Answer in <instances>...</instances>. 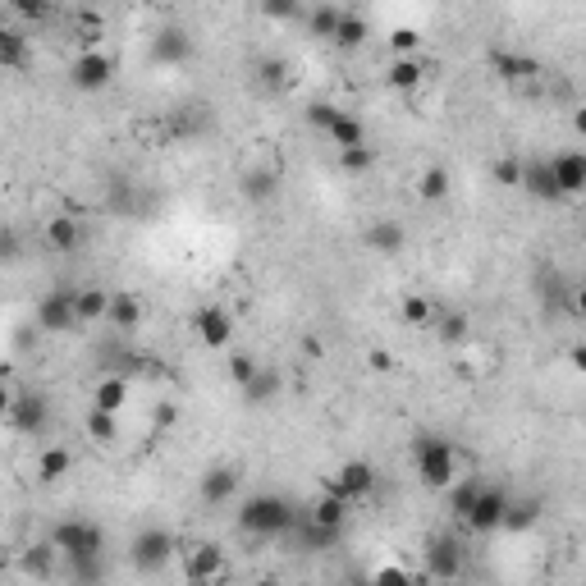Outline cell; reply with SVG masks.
<instances>
[{"instance_id":"cell-1","label":"cell","mask_w":586,"mask_h":586,"mask_svg":"<svg viewBox=\"0 0 586 586\" xmlns=\"http://www.w3.org/2000/svg\"><path fill=\"white\" fill-rule=\"evenodd\" d=\"M293 518H298V509H293L284 495H248V500L239 504V532L257 536V541L284 536L293 527Z\"/></svg>"},{"instance_id":"cell-2","label":"cell","mask_w":586,"mask_h":586,"mask_svg":"<svg viewBox=\"0 0 586 586\" xmlns=\"http://www.w3.org/2000/svg\"><path fill=\"white\" fill-rule=\"evenodd\" d=\"M413 463H417V481L426 490H445L458 477L454 440H445V435H435V431H422L413 440Z\"/></svg>"},{"instance_id":"cell-3","label":"cell","mask_w":586,"mask_h":586,"mask_svg":"<svg viewBox=\"0 0 586 586\" xmlns=\"http://www.w3.org/2000/svg\"><path fill=\"white\" fill-rule=\"evenodd\" d=\"M174 550H179V545H174V536L165 532V527H142L129 541V564L138 568V573H161L174 559Z\"/></svg>"},{"instance_id":"cell-4","label":"cell","mask_w":586,"mask_h":586,"mask_svg":"<svg viewBox=\"0 0 586 586\" xmlns=\"http://www.w3.org/2000/svg\"><path fill=\"white\" fill-rule=\"evenodd\" d=\"M321 490L335 495V500H344V504H358V500H367L371 490H376V467H371L367 458H353V463L339 467L335 477L321 481Z\"/></svg>"},{"instance_id":"cell-5","label":"cell","mask_w":586,"mask_h":586,"mask_svg":"<svg viewBox=\"0 0 586 586\" xmlns=\"http://www.w3.org/2000/svg\"><path fill=\"white\" fill-rule=\"evenodd\" d=\"M51 545L60 554H106V532L87 518H65V522H55Z\"/></svg>"},{"instance_id":"cell-6","label":"cell","mask_w":586,"mask_h":586,"mask_svg":"<svg viewBox=\"0 0 586 586\" xmlns=\"http://www.w3.org/2000/svg\"><path fill=\"white\" fill-rule=\"evenodd\" d=\"M69 83H74V92H106L110 83H115V55L106 51H83L74 55V65H69Z\"/></svg>"},{"instance_id":"cell-7","label":"cell","mask_w":586,"mask_h":586,"mask_svg":"<svg viewBox=\"0 0 586 586\" xmlns=\"http://www.w3.org/2000/svg\"><path fill=\"white\" fill-rule=\"evenodd\" d=\"M5 422H10L19 435H46V426H51V399H46L42 390L14 394V399H10V413H5Z\"/></svg>"},{"instance_id":"cell-8","label":"cell","mask_w":586,"mask_h":586,"mask_svg":"<svg viewBox=\"0 0 586 586\" xmlns=\"http://www.w3.org/2000/svg\"><path fill=\"white\" fill-rule=\"evenodd\" d=\"M74 298H78V289L42 293V303H37V330H42V335H69V330L78 326Z\"/></svg>"},{"instance_id":"cell-9","label":"cell","mask_w":586,"mask_h":586,"mask_svg":"<svg viewBox=\"0 0 586 586\" xmlns=\"http://www.w3.org/2000/svg\"><path fill=\"white\" fill-rule=\"evenodd\" d=\"M426 559V577H440V582H454V577H463V545L454 541L449 532L431 536L422 550Z\"/></svg>"},{"instance_id":"cell-10","label":"cell","mask_w":586,"mask_h":586,"mask_svg":"<svg viewBox=\"0 0 586 586\" xmlns=\"http://www.w3.org/2000/svg\"><path fill=\"white\" fill-rule=\"evenodd\" d=\"M504 504H509V495H504L500 486H481L477 500H472V509H467V518H463V527H467V532H477V536L500 532Z\"/></svg>"},{"instance_id":"cell-11","label":"cell","mask_w":586,"mask_h":586,"mask_svg":"<svg viewBox=\"0 0 586 586\" xmlns=\"http://www.w3.org/2000/svg\"><path fill=\"white\" fill-rule=\"evenodd\" d=\"M339 532H344V527H326V522H312L303 509H298V518H293V527H289L284 536L293 541V550H298V554H321V550H335Z\"/></svg>"},{"instance_id":"cell-12","label":"cell","mask_w":586,"mask_h":586,"mask_svg":"<svg viewBox=\"0 0 586 586\" xmlns=\"http://www.w3.org/2000/svg\"><path fill=\"white\" fill-rule=\"evenodd\" d=\"M193 330H197V344L202 348H229V339H234V316L225 312V307H197L193 312Z\"/></svg>"},{"instance_id":"cell-13","label":"cell","mask_w":586,"mask_h":586,"mask_svg":"<svg viewBox=\"0 0 586 586\" xmlns=\"http://www.w3.org/2000/svg\"><path fill=\"white\" fill-rule=\"evenodd\" d=\"M490 69H495V78L509 87H532V83H541V74H545L532 55H518V51H495L490 55Z\"/></svg>"},{"instance_id":"cell-14","label":"cell","mask_w":586,"mask_h":586,"mask_svg":"<svg viewBox=\"0 0 586 586\" xmlns=\"http://www.w3.org/2000/svg\"><path fill=\"white\" fill-rule=\"evenodd\" d=\"M550 174H554V184H559V197H582L586 193V156L582 152L550 156Z\"/></svg>"},{"instance_id":"cell-15","label":"cell","mask_w":586,"mask_h":586,"mask_svg":"<svg viewBox=\"0 0 586 586\" xmlns=\"http://www.w3.org/2000/svg\"><path fill=\"white\" fill-rule=\"evenodd\" d=\"M225 573V550L211 541L193 545V550L184 554V577L188 582H216V577Z\"/></svg>"},{"instance_id":"cell-16","label":"cell","mask_w":586,"mask_h":586,"mask_svg":"<svg viewBox=\"0 0 586 586\" xmlns=\"http://www.w3.org/2000/svg\"><path fill=\"white\" fill-rule=\"evenodd\" d=\"M234 490H239V472H234V467H211V472H202V481H197V495H202L207 509L229 504L234 500Z\"/></svg>"},{"instance_id":"cell-17","label":"cell","mask_w":586,"mask_h":586,"mask_svg":"<svg viewBox=\"0 0 586 586\" xmlns=\"http://www.w3.org/2000/svg\"><path fill=\"white\" fill-rule=\"evenodd\" d=\"M42 239L51 252H65V257H74L78 248H83V220L74 216H51L42 229Z\"/></svg>"},{"instance_id":"cell-18","label":"cell","mask_w":586,"mask_h":586,"mask_svg":"<svg viewBox=\"0 0 586 586\" xmlns=\"http://www.w3.org/2000/svg\"><path fill=\"white\" fill-rule=\"evenodd\" d=\"M188 55H193V37L184 28H161L152 37V60L156 65H184Z\"/></svg>"},{"instance_id":"cell-19","label":"cell","mask_w":586,"mask_h":586,"mask_svg":"<svg viewBox=\"0 0 586 586\" xmlns=\"http://www.w3.org/2000/svg\"><path fill=\"white\" fill-rule=\"evenodd\" d=\"M518 188L532 197V202H564V197H559V184H554V174H550V161L522 165V184Z\"/></svg>"},{"instance_id":"cell-20","label":"cell","mask_w":586,"mask_h":586,"mask_svg":"<svg viewBox=\"0 0 586 586\" xmlns=\"http://www.w3.org/2000/svg\"><path fill=\"white\" fill-rule=\"evenodd\" d=\"M362 239H367V248L380 252V257H399L403 243H408V234H403L399 220H371Z\"/></svg>"},{"instance_id":"cell-21","label":"cell","mask_w":586,"mask_h":586,"mask_svg":"<svg viewBox=\"0 0 586 586\" xmlns=\"http://www.w3.org/2000/svg\"><path fill=\"white\" fill-rule=\"evenodd\" d=\"M280 390H284V376L275 367H257V376L243 385V399L252 403V408H271L275 399H280Z\"/></svg>"},{"instance_id":"cell-22","label":"cell","mask_w":586,"mask_h":586,"mask_svg":"<svg viewBox=\"0 0 586 586\" xmlns=\"http://www.w3.org/2000/svg\"><path fill=\"white\" fill-rule=\"evenodd\" d=\"M69 472H74V454H69L65 445H46L42 454H37V481H42V486L65 481Z\"/></svg>"},{"instance_id":"cell-23","label":"cell","mask_w":586,"mask_h":586,"mask_svg":"<svg viewBox=\"0 0 586 586\" xmlns=\"http://www.w3.org/2000/svg\"><path fill=\"white\" fill-rule=\"evenodd\" d=\"M385 83L394 87V92H417V87L426 83V65L417 60V55H394L390 74H385Z\"/></svg>"},{"instance_id":"cell-24","label":"cell","mask_w":586,"mask_h":586,"mask_svg":"<svg viewBox=\"0 0 586 586\" xmlns=\"http://www.w3.org/2000/svg\"><path fill=\"white\" fill-rule=\"evenodd\" d=\"M541 522V500H509L504 504V518H500V532H532Z\"/></svg>"},{"instance_id":"cell-25","label":"cell","mask_w":586,"mask_h":586,"mask_svg":"<svg viewBox=\"0 0 586 586\" xmlns=\"http://www.w3.org/2000/svg\"><path fill=\"white\" fill-rule=\"evenodd\" d=\"M106 307H110V289H97V284H83L74 298V312H78V326H92V321H106Z\"/></svg>"},{"instance_id":"cell-26","label":"cell","mask_w":586,"mask_h":586,"mask_svg":"<svg viewBox=\"0 0 586 586\" xmlns=\"http://www.w3.org/2000/svg\"><path fill=\"white\" fill-rule=\"evenodd\" d=\"M83 431H87V440H92L97 449H110L115 440H120V417L106 413V408H92L87 422H83Z\"/></svg>"},{"instance_id":"cell-27","label":"cell","mask_w":586,"mask_h":586,"mask_svg":"<svg viewBox=\"0 0 586 586\" xmlns=\"http://www.w3.org/2000/svg\"><path fill=\"white\" fill-rule=\"evenodd\" d=\"M106 321H110V330H138V321H142V303L133 298V293H110Z\"/></svg>"},{"instance_id":"cell-28","label":"cell","mask_w":586,"mask_h":586,"mask_svg":"<svg viewBox=\"0 0 586 586\" xmlns=\"http://www.w3.org/2000/svg\"><path fill=\"white\" fill-rule=\"evenodd\" d=\"M129 403V380L124 376H101L97 390H92V408H106V413H120Z\"/></svg>"},{"instance_id":"cell-29","label":"cell","mask_w":586,"mask_h":586,"mask_svg":"<svg viewBox=\"0 0 586 586\" xmlns=\"http://www.w3.org/2000/svg\"><path fill=\"white\" fill-rule=\"evenodd\" d=\"M431 326H435V335H440V344H467V335H472L467 312H440V307H435Z\"/></svg>"},{"instance_id":"cell-30","label":"cell","mask_w":586,"mask_h":586,"mask_svg":"<svg viewBox=\"0 0 586 586\" xmlns=\"http://www.w3.org/2000/svg\"><path fill=\"white\" fill-rule=\"evenodd\" d=\"M330 147H358V142H367V124L358 120V115H348V110H339L335 124L326 129Z\"/></svg>"},{"instance_id":"cell-31","label":"cell","mask_w":586,"mask_h":586,"mask_svg":"<svg viewBox=\"0 0 586 586\" xmlns=\"http://www.w3.org/2000/svg\"><path fill=\"white\" fill-rule=\"evenodd\" d=\"M0 69H28V37L19 28H0Z\"/></svg>"},{"instance_id":"cell-32","label":"cell","mask_w":586,"mask_h":586,"mask_svg":"<svg viewBox=\"0 0 586 586\" xmlns=\"http://www.w3.org/2000/svg\"><path fill=\"white\" fill-rule=\"evenodd\" d=\"M481 486H486L481 477H463V481L454 477V481L445 486V495H449V513H454L458 522L467 518V509H472V500H477V490H481Z\"/></svg>"},{"instance_id":"cell-33","label":"cell","mask_w":586,"mask_h":586,"mask_svg":"<svg viewBox=\"0 0 586 586\" xmlns=\"http://www.w3.org/2000/svg\"><path fill=\"white\" fill-rule=\"evenodd\" d=\"M330 42L339 46V51H358V46H367V19L362 14H339V28Z\"/></svg>"},{"instance_id":"cell-34","label":"cell","mask_w":586,"mask_h":586,"mask_svg":"<svg viewBox=\"0 0 586 586\" xmlns=\"http://www.w3.org/2000/svg\"><path fill=\"white\" fill-rule=\"evenodd\" d=\"M65 573L74 582H101L106 577V554H65Z\"/></svg>"},{"instance_id":"cell-35","label":"cell","mask_w":586,"mask_h":586,"mask_svg":"<svg viewBox=\"0 0 586 586\" xmlns=\"http://www.w3.org/2000/svg\"><path fill=\"white\" fill-rule=\"evenodd\" d=\"M303 513H307L312 522H326V527H344L348 504H344V500H335V495H326V490H321V500H316L312 509H303Z\"/></svg>"},{"instance_id":"cell-36","label":"cell","mask_w":586,"mask_h":586,"mask_svg":"<svg viewBox=\"0 0 586 586\" xmlns=\"http://www.w3.org/2000/svg\"><path fill=\"white\" fill-rule=\"evenodd\" d=\"M417 197H422V202H445L449 197V170H440V165L422 170V179H417Z\"/></svg>"},{"instance_id":"cell-37","label":"cell","mask_w":586,"mask_h":586,"mask_svg":"<svg viewBox=\"0 0 586 586\" xmlns=\"http://www.w3.org/2000/svg\"><path fill=\"white\" fill-rule=\"evenodd\" d=\"M399 316H403V326H431V316H435V303L431 298H422V293H408L399 303Z\"/></svg>"},{"instance_id":"cell-38","label":"cell","mask_w":586,"mask_h":586,"mask_svg":"<svg viewBox=\"0 0 586 586\" xmlns=\"http://www.w3.org/2000/svg\"><path fill=\"white\" fill-rule=\"evenodd\" d=\"M339 5H316L312 14H307V33L312 37H321V42H330V37H335V28H339Z\"/></svg>"},{"instance_id":"cell-39","label":"cell","mask_w":586,"mask_h":586,"mask_svg":"<svg viewBox=\"0 0 586 586\" xmlns=\"http://www.w3.org/2000/svg\"><path fill=\"white\" fill-rule=\"evenodd\" d=\"M55 559H60V550H55L51 541H46V545H33V550H23V573L46 577V573H55Z\"/></svg>"},{"instance_id":"cell-40","label":"cell","mask_w":586,"mask_h":586,"mask_svg":"<svg viewBox=\"0 0 586 586\" xmlns=\"http://www.w3.org/2000/svg\"><path fill=\"white\" fill-rule=\"evenodd\" d=\"M371 165H376V152H371L367 142H358V147H339V170L344 174H367Z\"/></svg>"},{"instance_id":"cell-41","label":"cell","mask_w":586,"mask_h":586,"mask_svg":"<svg viewBox=\"0 0 586 586\" xmlns=\"http://www.w3.org/2000/svg\"><path fill=\"white\" fill-rule=\"evenodd\" d=\"M243 197H248V202H266V197H275V174H266V170L243 174Z\"/></svg>"},{"instance_id":"cell-42","label":"cell","mask_w":586,"mask_h":586,"mask_svg":"<svg viewBox=\"0 0 586 586\" xmlns=\"http://www.w3.org/2000/svg\"><path fill=\"white\" fill-rule=\"evenodd\" d=\"M490 179H495L500 188H518L522 184V161L518 156H500V161L490 165Z\"/></svg>"},{"instance_id":"cell-43","label":"cell","mask_w":586,"mask_h":586,"mask_svg":"<svg viewBox=\"0 0 586 586\" xmlns=\"http://www.w3.org/2000/svg\"><path fill=\"white\" fill-rule=\"evenodd\" d=\"M257 83L261 87H275V92H280L284 83H289V65H284V60H257Z\"/></svg>"},{"instance_id":"cell-44","label":"cell","mask_w":586,"mask_h":586,"mask_svg":"<svg viewBox=\"0 0 586 586\" xmlns=\"http://www.w3.org/2000/svg\"><path fill=\"white\" fill-rule=\"evenodd\" d=\"M19 19H28V23H42V19H51V10H55V0H5Z\"/></svg>"},{"instance_id":"cell-45","label":"cell","mask_w":586,"mask_h":586,"mask_svg":"<svg viewBox=\"0 0 586 586\" xmlns=\"http://www.w3.org/2000/svg\"><path fill=\"white\" fill-rule=\"evenodd\" d=\"M23 257V239L14 225H0V266H14Z\"/></svg>"},{"instance_id":"cell-46","label":"cell","mask_w":586,"mask_h":586,"mask_svg":"<svg viewBox=\"0 0 586 586\" xmlns=\"http://www.w3.org/2000/svg\"><path fill=\"white\" fill-rule=\"evenodd\" d=\"M257 367H261V362L252 358V353H234V358H229V380H234V385L243 390V385L257 376Z\"/></svg>"},{"instance_id":"cell-47","label":"cell","mask_w":586,"mask_h":586,"mask_svg":"<svg viewBox=\"0 0 586 586\" xmlns=\"http://www.w3.org/2000/svg\"><path fill=\"white\" fill-rule=\"evenodd\" d=\"M417 46H422V33H417V28H394L390 33V51L394 55H417Z\"/></svg>"},{"instance_id":"cell-48","label":"cell","mask_w":586,"mask_h":586,"mask_svg":"<svg viewBox=\"0 0 586 586\" xmlns=\"http://www.w3.org/2000/svg\"><path fill=\"white\" fill-rule=\"evenodd\" d=\"M335 115H339V106H330V101H312V106H307V124H312V129H321V133L335 124Z\"/></svg>"},{"instance_id":"cell-49","label":"cell","mask_w":586,"mask_h":586,"mask_svg":"<svg viewBox=\"0 0 586 586\" xmlns=\"http://www.w3.org/2000/svg\"><path fill=\"white\" fill-rule=\"evenodd\" d=\"M261 10L271 14V19H298L303 5H298V0H261Z\"/></svg>"},{"instance_id":"cell-50","label":"cell","mask_w":586,"mask_h":586,"mask_svg":"<svg viewBox=\"0 0 586 586\" xmlns=\"http://www.w3.org/2000/svg\"><path fill=\"white\" fill-rule=\"evenodd\" d=\"M367 367L385 376V371H394V358H390V353H385V348H371V353H367Z\"/></svg>"},{"instance_id":"cell-51","label":"cell","mask_w":586,"mask_h":586,"mask_svg":"<svg viewBox=\"0 0 586 586\" xmlns=\"http://www.w3.org/2000/svg\"><path fill=\"white\" fill-rule=\"evenodd\" d=\"M174 422H179V408H174V403H156V426H161V431H170Z\"/></svg>"},{"instance_id":"cell-52","label":"cell","mask_w":586,"mask_h":586,"mask_svg":"<svg viewBox=\"0 0 586 586\" xmlns=\"http://www.w3.org/2000/svg\"><path fill=\"white\" fill-rule=\"evenodd\" d=\"M10 399H14V390L0 380V422H5V413H10Z\"/></svg>"},{"instance_id":"cell-53","label":"cell","mask_w":586,"mask_h":586,"mask_svg":"<svg viewBox=\"0 0 586 586\" xmlns=\"http://www.w3.org/2000/svg\"><path fill=\"white\" fill-rule=\"evenodd\" d=\"M165 5H184V0H165Z\"/></svg>"},{"instance_id":"cell-54","label":"cell","mask_w":586,"mask_h":586,"mask_svg":"<svg viewBox=\"0 0 586 586\" xmlns=\"http://www.w3.org/2000/svg\"><path fill=\"white\" fill-rule=\"evenodd\" d=\"M0 568H5V559H0Z\"/></svg>"}]
</instances>
